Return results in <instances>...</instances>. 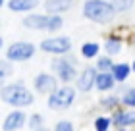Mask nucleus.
Masks as SVG:
<instances>
[{"mask_svg":"<svg viewBox=\"0 0 135 131\" xmlns=\"http://www.w3.org/2000/svg\"><path fill=\"white\" fill-rule=\"evenodd\" d=\"M0 100L10 108H21L25 110L35 104V93L23 83V81H12L4 83L0 89Z\"/></svg>","mask_w":135,"mask_h":131,"instance_id":"f257e3e1","label":"nucleus"},{"mask_svg":"<svg viewBox=\"0 0 135 131\" xmlns=\"http://www.w3.org/2000/svg\"><path fill=\"white\" fill-rule=\"evenodd\" d=\"M21 25L29 31H42V33L56 35L60 29L64 27V16L56 14H39V12H31L25 14L21 20Z\"/></svg>","mask_w":135,"mask_h":131,"instance_id":"f03ea898","label":"nucleus"},{"mask_svg":"<svg viewBox=\"0 0 135 131\" xmlns=\"http://www.w3.org/2000/svg\"><path fill=\"white\" fill-rule=\"evenodd\" d=\"M81 14L85 20L99 23V25H110L114 21V17L118 16L112 0H85Z\"/></svg>","mask_w":135,"mask_h":131,"instance_id":"7ed1b4c3","label":"nucleus"},{"mask_svg":"<svg viewBox=\"0 0 135 131\" xmlns=\"http://www.w3.org/2000/svg\"><path fill=\"white\" fill-rule=\"evenodd\" d=\"M50 71L56 75L60 83L71 85L79 73V60L71 52L64 54V56H54L50 60Z\"/></svg>","mask_w":135,"mask_h":131,"instance_id":"20e7f679","label":"nucleus"},{"mask_svg":"<svg viewBox=\"0 0 135 131\" xmlns=\"http://www.w3.org/2000/svg\"><path fill=\"white\" fill-rule=\"evenodd\" d=\"M75 98H77V89H75V87L60 83L56 89L46 96V108L52 110V112L70 110L71 106L75 104Z\"/></svg>","mask_w":135,"mask_h":131,"instance_id":"39448f33","label":"nucleus"},{"mask_svg":"<svg viewBox=\"0 0 135 131\" xmlns=\"http://www.w3.org/2000/svg\"><path fill=\"white\" fill-rule=\"evenodd\" d=\"M39 46L31 41H14L6 46L4 50V58L10 60L12 64H25V62L33 60Z\"/></svg>","mask_w":135,"mask_h":131,"instance_id":"423d86ee","label":"nucleus"},{"mask_svg":"<svg viewBox=\"0 0 135 131\" xmlns=\"http://www.w3.org/2000/svg\"><path fill=\"white\" fill-rule=\"evenodd\" d=\"M39 50L50 56H64L73 50V41L66 35H50L39 42Z\"/></svg>","mask_w":135,"mask_h":131,"instance_id":"0eeeda50","label":"nucleus"},{"mask_svg":"<svg viewBox=\"0 0 135 131\" xmlns=\"http://www.w3.org/2000/svg\"><path fill=\"white\" fill-rule=\"evenodd\" d=\"M60 85V81L56 79V75L50 71H39L37 75L33 77V93L35 95H42V96H48L50 93Z\"/></svg>","mask_w":135,"mask_h":131,"instance_id":"6e6552de","label":"nucleus"},{"mask_svg":"<svg viewBox=\"0 0 135 131\" xmlns=\"http://www.w3.org/2000/svg\"><path fill=\"white\" fill-rule=\"evenodd\" d=\"M97 67L95 66H85V67H81L79 70V73H77V77H75V81H73V87L77 89V93H81V95H87V93H91L95 89V79H97Z\"/></svg>","mask_w":135,"mask_h":131,"instance_id":"1a4fd4ad","label":"nucleus"},{"mask_svg":"<svg viewBox=\"0 0 135 131\" xmlns=\"http://www.w3.org/2000/svg\"><path fill=\"white\" fill-rule=\"evenodd\" d=\"M27 114L21 108H12L2 120V131H21L27 127Z\"/></svg>","mask_w":135,"mask_h":131,"instance_id":"9d476101","label":"nucleus"},{"mask_svg":"<svg viewBox=\"0 0 135 131\" xmlns=\"http://www.w3.org/2000/svg\"><path fill=\"white\" fill-rule=\"evenodd\" d=\"M112 127L118 129V127H129V129H135V110L133 108H124V106H120V108H116L112 114Z\"/></svg>","mask_w":135,"mask_h":131,"instance_id":"9b49d317","label":"nucleus"},{"mask_svg":"<svg viewBox=\"0 0 135 131\" xmlns=\"http://www.w3.org/2000/svg\"><path fill=\"white\" fill-rule=\"evenodd\" d=\"M75 4V0H42V8L46 14H56L64 16L66 12H70Z\"/></svg>","mask_w":135,"mask_h":131,"instance_id":"f8f14e48","label":"nucleus"},{"mask_svg":"<svg viewBox=\"0 0 135 131\" xmlns=\"http://www.w3.org/2000/svg\"><path fill=\"white\" fill-rule=\"evenodd\" d=\"M122 48H124V37L118 35V33H110L106 39H104L102 42V50L104 54H108V56H118L122 52Z\"/></svg>","mask_w":135,"mask_h":131,"instance_id":"ddd939ff","label":"nucleus"},{"mask_svg":"<svg viewBox=\"0 0 135 131\" xmlns=\"http://www.w3.org/2000/svg\"><path fill=\"white\" fill-rule=\"evenodd\" d=\"M116 79L112 77V73L110 71H99L97 73V79H95V91H99V93H112L116 89Z\"/></svg>","mask_w":135,"mask_h":131,"instance_id":"4468645a","label":"nucleus"},{"mask_svg":"<svg viewBox=\"0 0 135 131\" xmlns=\"http://www.w3.org/2000/svg\"><path fill=\"white\" fill-rule=\"evenodd\" d=\"M6 6L12 14H31L37 10L39 2H33V0H6Z\"/></svg>","mask_w":135,"mask_h":131,"instance_id":"2eb2a0df","label":"nucleus"},{"mask_svg":"<svg viewBox=\"0 0 135 131\" xmlns=\"http://www.w3.org/2000/svg\"><path fill=\"white\" fill-rule=\"evenodd\" d=\"M110 73H112V77L116 79V83L122 85V83H126V81L129 79V75H131V64L129 62H114Z\"/></svg>","mask_w":135,"mask_h":131,"instance_id":"dca6fc26","label":"nucleus"},{"mask_svg":"<svg viewBox=\"0 0 135 131\" xmlns=\"http://www.w3.org/2000/svg\"><path fill=\"white\" fill-rule=\"evenodd\" d=\"M122 106V102H120V95L118 93H106L100 100H99V108L104 112V114H112V112L116 110V108H120Z\"/></svg>","mask_w":135,"mask_h":131,"instance_id":"f3484780","label":"nucleus"},{"mask_svg":"<svg viewBox=\"0 0 135 131\" xmlns=\"http://www.w3.org/2000/svg\"><path fill=\"white\" fill-rule=\"evenodd\" d=\"M114 93H120V102L124 108L135 110V87H118L116 85Z\"/></svg>","mask_w":135,"mask_h":131,"instance_id":"a211bd4d","label":"nucleus"},{"mask_svg":"<svg viewBox=\"0 0 135 131\" xmlns=\"http://www.w3.org/2000/svg\"><path fill=\"white\" fill-rule=\"evenodd\" d=\"M100 50H102V45H99L95 41H87L79 46V54H81L83 60H95L100 54Z\"/></svg>","mask_w":135,"mask_h":131,"instance_id":"6ab92c4d","label":"nucleus"},{"mask_svg":"<svg viewBox=\"0 0 135 131\" xmlns=\"http://www.w3.org/2000/svg\"><path fill=\"white\" fill-rule=\"evenodd\" d=\"M91 127H93V131H110L112 129V118H110V114L95 116L91 122Z\"/></svg>","mask_w":135,"mask_h":131,"instance_id":"aec40b11","label":"nucleus"},{"mask_svg":"<svg viewBox=\"0 0 135 131\" xmlns=\"http://www.w3.org/2000/svg\"><path fill=\"white\" fill-rule=\"evenodd\" d=\"M112 66H114V58H112V56H108V54H99L95 58L97 71H110V70H112Z\"/></svg>","mask_w":135,"mask_h":131,"instance_id":"412c9836","label":"nucleus"},{"mask_svg":"<svg viewBox=\"0 0 135 131\" xmlns=\"http://www.w3.org/2000/svg\"><path fill=\"white\" fill-rule=\"evenodd\" d=\"M45 125H46V123H45V116H42L41 112H33V114L27 118V127H29V131H41Z\"/></svg>","mask_w":135,"mask_h":131,"instance_id":"4be33fe9","label":"nucleus"},{"mask_svg":"<svg viewBox=\"0 0 135 131\" xmlns=\"http://www.w3.org/2000/svg\"><path fill=\"white\" fill-rule=\"evenodd\" d=\"M14 75V64H12L10 60L2 58L0 60V79L4 81V83H8V79Z\"/></svg>","mask_w":135,"mask_h":131,"instance_id":"5701e85b","label":"nucleus"},{"mask_svg":"<svg viewBox=\"0 0 135 131\" xmlns=\"http://www.w3.org/2000/svg\"><path fill=\"white\" fill-rule=\"evenodd\" d=\"M133 2L135 0H112L114 8H116V14H126L133 8Z\"/></svg>","mask_w":135,"mask_h":131,"instance_id":"b1692460","label":"nucleus"},{"mask_svg":"<svg viewBox=\"0 0 135 131\" xmlns=\"http://www.w3.org/2000/svg\"><path fill=\"white\" fill-rule=\"evenodd\" d=\"M52 131H75V125H73L70 120H58L54 123Z\"/></svg>","mask_w":135,"mask_h":131,"instance_id":"393cba45","label":"nucleus"},{"mask_svg":"<svg viewBox=\"0 0 135 131\" xmlns=\"http://www.w3.org/2000/svg\"><path fill=\"white\" fill-rule=\"evenodd\" d=\"M116 131H135V129H129V127H118Z\"/></svg>","mask_w":135,"mask_h":131,"instance_id":"a878e982","label":"nucleus"},{"mask_svg":"<svg viewBox=\"0 0 135 131\" xmlns=\"http://www.w3.org/2000/svg\"><path fill=\"white\" fill-rule=\"evenodd\" d=\"M2 48H4V37L0 35V50H2Z\"/></svg>","mask_w":135,"mask_h":131,"instance_id":"bb28decb","label":"nucleus"},{"mask_svg":"<svg viewBox=\"0 0 135 131\" xmlns=\"http://www.w3.org/2000/svg\"><path fill=\"white\" fill-rule=\"evenodd\" d=\"M131 73H135V58H133V62H131Z\"/></svg>","mask_w":135,"mask_h":131,"instance_id":"cd10ccee","label":"nucleus"},{"mask_svg":"<svg viewBox=\"0 0 135 131\" xmlns=\"http://www.w3.org/2000/svg\"><path fill=\"white\" fill-rule=\"evenodd\" d=\"M4 6H6V0H0V10H2Z\"/></svg>","mask_w":135,"mask_h":131,"instance_id":"c85d7f7f","label":"nucleus"},{"mask_svg":"<svg viewBox=\"0 0 135 131\" xmlns=\"http://www.w3.org/2000/svg\"><path fill=\"white\" fill-rule=\"evenodd\" d=\"M41 131H52V129H50V127H46V125H45V127H42Z\"/></svg>","mask_w":135,"mask_h":131,"instance_id":"c756f323","label":"nucleus"},{"mask_svg":"<svg viewBox=\"0 0 135 131\" xmlns=\"http://www.w3.org/2000/svg\"><path fill=\"white\" fill-rule=\"evenodd\" d=\"M131 42H133V46H135V33H133V37H131Z\"/></svg>","mask_w":135,"mask_h":131,"instance_id":"7c9ffc66","label":"nucleus"},{"mask_svg":"<svg viewBox=\"0 0 135 131\" xmlns=\"http://www.w3.org/2000/svg\"><path fill=\"white\" fill-rule=\"evenodd\" d=\"M2 85H4V81H2V79H0V89H2Z\"/></svg>","mask_w":135,"mask_h":131,"instance_id":"2f4dec72","label":"nucleus"},{"mask_svg":"<svg viewBox=\"0 0 135 131\" xmlns=\"http://www.w3.org/2000/svg\"><path fill=\"white\" fill-rule=\"evenodd\" d=\"M33 2H42V0H33Z\"/></svg>","mask_w":135,"mask_h":131,"instance_id":"473e14b6","label":"nucleus"},{"mask_svg":"<svg viewBox=\"0 0 135 131\" xmlns=\"http://www.w3.org/2000/svg\"><path fill=\"white\" fill-rule=\"evenodd\" d=\"M0 25H2V21H0Z\"/></svg>","mask_w":135,"mask_h":131,"instance_id":"72a5a7b5","label":"nucleus"},{"mask_svg":"<svg viewBox=\"0 0 135 131\" xmlns=\"http://www.w3.org/2000/svg\"><path fill=\"white\" fill-rule=\"evenodd\" d=\"M83 2H85V0H83Z\"/></svg>","mask_w":135,"mask_h":131,"instance_id":"f704fd0d","label":"nucleus"}]
</instances>
